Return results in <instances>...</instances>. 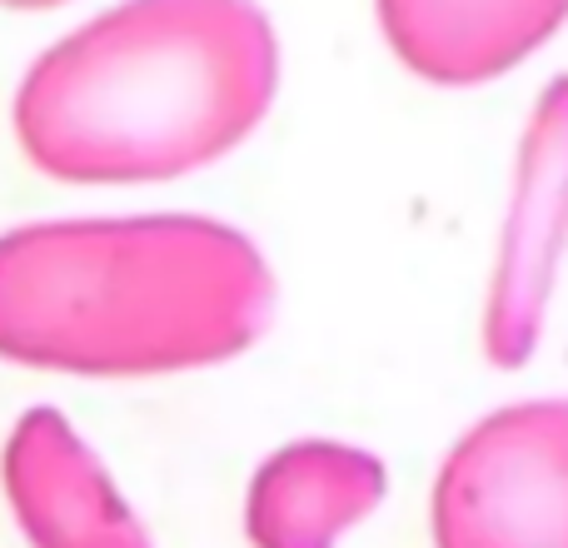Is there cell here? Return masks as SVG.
Listing matches in <instances>:
<instances>
[{
	"label": "cell",
	"instance_id": "2",
	"mask_svg": "<svg viewBox=\"0 0 568 548\" xmlns=\"http://www.w3.org/2000/svg\"><path fill=\"white\" fill-rule=\"evenodd\" d=\"M275 274L210 215L40 220L0 235V359L140 379L235 359L265 334Z\"/></svg>",
	"mask_w": 568,
	"mask_h": 548
},
{
	"label": "cell",
	"instance_id": "3",
	"mask_svg": "<svg viewBox=\"0 0 568 548\" xmlns=\"http://www.w3.org/2000/svg\"><path fill=\"white\" fill-rule=\"evenodd\" d=\"M434 548H568V399L504 404L454 444Z\"/></svg>",
	"mask_w": 568,
	"mask_h": 548
},
{
	"label": "cell",
	"instance_id": "5",
	"mask_svg": "<svg viewBox=\"0 0 568 548\" xmlns=\"http://www.w3.org/2000/svg\"><path fill=\"white\" fill-rule=\"evenodd\" d=\"M0 484L30 548H150L100 454L50 404L26 409L6 434Z\"/></svg>",
	"mask_w": 568,
	"mask_h": 548
},
{
	"label": "cell",
	"instance_id": "6",
	"mask_svg": "<svg viewBox=\"0 0 568 548\" xmlns=\"http://www.w3.org/2000/svg\"><path fill=\"white\" fill-rule=\"evenodd\" d=\"M374 16L419 80L484 85L559 35L568 0H374Z\"/></svg>",
	"mask_w": 568,
	"mask_h": 548
},
{
	"label": "cell",
	"instance_id": "1",
	"mask_svg": "<svg viewBox=\"0 0 568 548\" xmlns=\"http://www.w3.org/2000/svg\"><path fill=\"white\" fill-rule=\"evenodd\" d=\"M280 90L260 0H120L40 50L10 100L20 155L65 185H145L230 155Z\"/></svg>",
	"mask_w": 568,
	"mask_h": 548
},
{
	"label": "cell",
	"instance_id": "4",
	"mask_svg": "<svg viewBox=\"0 0 568 548\" xmlns=\"http://www.w3.org/2000/svg\"><path fill=\"white\" fill-rule=\"evenodd\" d=\"M568 250V75H554L519 140L514 200L499 235L489 304H484V354L499 369L534 359L549 319L554 280Z\"/></svg>",
	"mask_w": 568,
	"mask_h": 548
},
{
	"label": "cell",
	"instance_id": "8",
	"mask_svg": "<svg viewBox=\"0 0 568 548\" xmlns=\"http://www.w3.org/2000/svg\"><path fill=\"white\" fill-rule=\"evenodd\" d=\"M10 10H50V6H65V0H0Z\"/></svg>",
	"mask_w": 568,
	"mask_h": 548
},
{
	"label": "cell",
	"instance_id": "7",
	"mask_svg": "<svg viewBox=\"0 0 568 548\" xmlns=\"http://www.w3.org/2000/svg\"><path fill=\"white\" fill-rule=\"evenodd\" d=\"M389 489L384 459L359 444L300 439L255 469L245 494V534L255 548H339Z\"/></svg>",
	"mask_w": 568,
	"mask_h": 548
}]
</instances>
